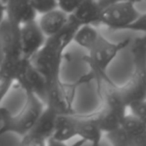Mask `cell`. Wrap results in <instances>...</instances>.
Returning a JSON list of instances; mask_svg holds the SVG:
<instances>
[{
    "label": "cell",
    "instance_id": "6da1fadb",
    "mask_svg": "<svg viewBox=\"0 0 146 146\" xmlns=\"http://www.w3.org/2000/svg\"><path fill=\"white\" fill-rule=\"evenodd\" d=\"M78 27L69 17V22L57 34L47 37L40 50L30 59L35 68L45 77L47 84L60 79L64 51L73 42Z\"/></svg>",
    "mask_w": 146,
    "mask_h": 146
},
{
    "label": "cell",
    "instance_id": "7a4b0ae2",
    "mask_svg": "<svg viewBox=\"0 0 146 146\" xmlns=\"http://www.w3.org/2000/svg\"><path fill=\"white\" fill-rule=\"evenodd\" d=\"M26 100L22 109L16 114H13L1 107L0 109V135L5 133H14L19 136H24L28 133L37 121L45 107L42 99L30 92H25Z\"/></svg>",
    "mask_w": 146,
    "mask_h": 146
},
{
    "label": "cell",
    "instance_id": "3957f363",
    "mask_svg": "<svg viewBox=\"0 0 146 146\" xmlns=\"http://www.w3.org/2000/svg\"><path fill=\"white\" fill-rule=\"evenodd\" d=\"M134 70L131 78L123 86H117V91L127 106L131 102L146 98V36L130 41Z\"/></svg>",
    "mask_w": 146,
    "mask_h": 146
},
{
    "label": "cell",
    "instance_id": "277c9868",
    "mask_svg": "<svg viewBox=\"0 0 146 146\" xmlns=\"http://www.w3.org/2000/svg\"><path fill=\"white\" fill-rule=\"evenodd\" d=\"M130 39H125L120 42H112L101 34L93 46L87 51L84 60L91 69L92 77L97 80L99 85L109 79L106 70L120 51L130 44Z\"/></svg>",
    "mask_w": 146,
    "mask_h": 146
},
{
    "label": "cell",
    "instance_id": "5b68a950",
    "mask_svg": "<svg viewBox=\"0 0 146 146\" xmlns=\"http://www.w3.org/2000/svg\"><path fill=\"white\" fill-rule=\"evenodd\" d=\"M88 77L75 82L74 84H67L58 79L54 82L48 83L45 97V105L54 110L57 114H71L74 112L76 89L82 82L89 80Z\"/></svg>",
    "mask_w": 146,
    "mask_h": 146
},
{
    "label": "cell",
    "instance_id": "8992f818",
    "mask_svg": "<svg viewBox=\"0 0 146 146\" xmlns=\"http://www.w3.org/2000/svg\"><path fill=\"white\" fill-rule=\"evenodd\" d=\"M136 3L131 0H118L103 9L99 25L113 30H126L139 16Z\"/></svg>",
    "mask_w": 146,
    "mask_h": 146
},
{
    "label": "cell",
    "instance_id": "52a82bcc",
    "mask_svg": "<svg viewBox=\"0 0 146 146\" xmlns=\"http://www.w3.org/2000/svg\"><path fill=\"white\" fill-rule=\"evenodd\" d=\"M57 115L58 114L54 110L45 105L42 113L40 114L31 130L21 137V144L31 146L48 144V141L54 132Z\"/></svg>",
    "mask_w": 146,
    "mask_h": 146
},
{
    "label": "cell",
    "instance_id": "ba28073f",
    "mask_svg": "<svg viewBox=\"0 0 146 146\" xmlns=\"http://www.w3.org/2000/svg\"><path fill=\"white\" fill-rule=\"evenodd\" d=\"M24 92H30L45 101L47 91V81L44 76L35 68L30 59H26L19 73L16 82ZM45 103V102H44Z\"/></svg>",
    "mask_w": 146,
    "mask_h": 146
},
{
    "label": "cell",
    "instance_id": "9c48e42d",
    "mask_svg": "<svg viewBox=\"0 0 146 146\" xmlns=\"http://www.w3.org/2000/svg\"><path fill=\"white\" fill-rule=\"evenodd\" d=\"M47 37L41 30L37 20L20 25L21 51L24 58L31 59L43 46Z\"/></svg>",
    "mask_w": 146,
    "mask_h": 146
},
{
    "label": "cell",
    "instance_id": "30bf717a",
    "mask_svg": "<svg viewBox=\"0 0 146 146\" xmlns=\"http://www.w3.org/2000/svg\"><path fill=\"white\" fill-rule=\"evenodd\" d=\"M0 45L4 52V57H23L21 51L20 25L5 18L0 24Z\"/></svg>",
    "mask_w": 146,
    "mask_h": 146
},
{
    "label": "cell",
    "instance_id": "8fae6325",
    "mask_svg": "<svg viewBox=\"0 0 146 146\" xmlns=\"http://www.w3.org/2000/svg\"><path fill=\"white\" fill-rule=\"evenodd\" d=\"M77 138V114H58L54 132L48 143L63 144Z\"/></svg>",
    "mask_w": 146,
    "mask_h": 146
},
{
    "label": "cell",
    "instance_id": "7c38bea8",
    "mask_svg": "<svg viewBox=\"0 0 146 146\" xmlns=\"http://www.w3.org/2000/svg\"><path fill=\"white\" fill-rule=\"evenodd\" d=\"M103 7L99 0H84L83 3L71 15L70 20L78 26L82 25H99Z\"/></svg>",
    "mask_w": 146,
    "mask_h": 146
},
{
    "label": "cell",
    "instance_id": "4fadbf2b",
    "mask_svg": "<svg viewBox=\"0 0 146 146\" xmlns=\"http://www.w3.org/2000/svg\"><path fill=\"white\" fill-rule=\"evenodd\" d=\"M104 132L102 131L95 114L77 115V138L81 142H88L93 145L100 143Z\"/></svg>",
    "mask_w": 146,
    "mask_h": 146
},
{
    "label": "cell",
    "instance_id": "5bb4252c",
    "mask_svg": "<svg viewBox=\"0 0 146 146\" xmlns=\"http://www.w3.org/2000/svg\"><path fill=\"white\" fill-rule=\"evenodd\" d=\"M6 18L16 24L22 25L37 20L38 14L31 5L30 0H7Z\"/></svg>",
    "mask_w": 146,
    "mask_h": 146
},
{
    "label": "cell",
    "instance_id": "9a60e30c",
    "mask_svg": "<svg viewBox=\"0 0 146 146\" xmlns=\"http://www.w3.org/2000/svg\"><path fill=\"white\" fill-rule=\"evenodd\" d=\"M37 22L45 36L51 37L57 34L69 22V15L57 7L51 11L38 15Z\"/></svg>",
    "mask_w": 146,
    "mask_h": 146
},
{
    "label": "cell",
    "instance_id": "2e32d148",
    "mask_svg": "<svg viewBox=\"0 0 146 146\" xmlns=\"http://www.w3.org/2000/svg\"><path fill=\"white\" fill-rule=\"evenodd\" d=\"M128 110H123L117 107L103 104L102 108L95 112V117L101 127L104 134L121 126L123 117L126 115Z\"/></svg>",
    "mask_w": 146,
    "mask_h": 146
},
{
    "label": "cell",
    "instance_id": "e0dca14e",
    "mask_svg": "<svg viewBox=\"0 0 146 146\" xmlns=\"http://www.w3.org/2000/svg\"><path fill=\"white\" fill-rule=\"evenodd\" d=\"M121 126L130 136L134 146H146V124L144 122L127 112L122 119Z\"/></svg>",
    "mask_w": 146,
    "mask_h": 146
},
{
    "label": "cell",
    "instance_id": "ac0fdd59",
    "mask_svg": "<svg viewBox=\"0 0 146 146\" xmlns=\"http://www.w3.org/2000/svg\"><path fill=\"white\" fill-rule=\"evenodd\" d=\"M101 33L96 28L95 25H82L76 30L73 42H75L78 46L88 51L97 41Z\"/></svg>",
    "mask_w": 146,
    "mask_h": 146
},
{
    "label": "cell",
    "instance_id": "d6986e66",
    "mask_svg": "<svg viewBox=\"0 0 146 146\" xmlns=\"http://www.w3.org/2000/svg\"><path fill=\"white\" fill-rule=\"evenodd\" d=\"M104 135L106 136L110 144L116 146H134V143L127 132L122 128V126L107 132Z\"/></svg>",
    "mask_w": 146,
    "mask_h": 146
},
{
    "label": "cell",
    "instance_id": "ffe728a7",
    "mask_svg": "<svg viewBox=\"0 0 146 146\" xmlns=\"http://www.w3.org/2000/svg\"><path fill=\"white\" fill-rule=\"evenodd\" d=\"M128 112L146 124V98L131 102L128 105Z\"/></svg>",
    "mask_w": 146,
    "mask_h": 146
},
{
    "label": "cell",
    "instance_id": "44dd1931",
    "mask_svg": "<svg viewBox=\"0 0 146 146\" xmlns=\"http://www.w3.org/2000/svg\"><path fill=\"white\" fill-rule=\"evenodd\" d=\"M15 83L14 79L7 75L6 73L0 70V109H1V104H2L4 98L8 94L9 90L11 89L12 85Z\"/></svg>",
    "mask_w": 146,
    "mask_h": 146
},
{
    "label": "cell",
    "instance_id": "7402d4cb",
    "mask_svg": "<svg viewBox=\"0 0 146 146\" xmlns=\"http://www.w3.org/2000/svg\"><path fill=\"white\" fill-rule=\"evenodd\" d=\"M37 14L40 15L57 8V0H30Z\"/></svg>",
    "mask_w": 146,
    "mask_h": 146
},
{
    "label": "cell",
    "instance_id": "603a6c76",
    "mask_svg": "<svg viewBox=\"0 0 146 146\" xmlns=\"http://www.w3.org/2000/svg\"><path fill=\"white\" fill-rule=\"evenodd\" d=\"M83 1L84 0H57V7L66 14L71 15L83 3Z\"/></svg>",
    "mask_w": 146,
    "mask_h": 146
},
{
    "label": "cell",
    "instance_id": "cb8c5ba5",
    "mask_svg": "<svg viewBox=\"0 0 146 146\" xmlns=\"http://www.w3.org/2000/svg\"><path fill=\"white\" fill-rule=\"evenodd\" d=\"M126 30L136 31V32L146 33V12L140 13L135 21L126 28Z\"/></svg>",
    "mask_w": 146,
    "mask_h": 146
},
{
    "label": "cell",
    "instance_id": "d4e9b609",
    "mask_svg": "<svg viewBox=\"0 0 146 146\" xmlns=\"http://www.w3.org/2000/svg\"><path fill=\"white\" fill-rule=\"evenodd\" d=\"M6 18V5L0 0V24Z\"/></svg>",
    "mask_w": 146,
    "mask_h": 146
},
{
    "label": "cell",
    "instance_id": "484cf974",
    "mask_svg": "<svg viewBox=\"0 0 146 146\" xmlns=\"http://www.w3.org/2000/svg\"><path fill=\"white\" fill-rule=\"evenodd\" d=\"M3 59H4V52H3L2 47H1V45H0V67H1V65H2Z\"/></svg>",
    "mask_w": 146,
    "mask_h": 146
},
{
    "label": "cell",
    "instance_id": "4316f807",
    "mask_svg": "<svg viewBox=\"0 0 146 146\" xmlns=\"http://www.w3.org/2000/svg\"><path fill=\"white\" fill-rule=\"evenodd\" d=\"M133 1L134 3H137V2H146V0H131Z\"/></svg>",
    "mask_w": 146,
    "mask_h": 146
},
{
    "label": "cell",
    "instance_id": "83f0119b",
    "mask_svg": "<svg viewBox=\"0 0 146 146\" xmlns=\"http://www.w3.org/2000/svg\"><path fill=\"white\" fill-rule=\"evenodd\" d=\"M1 1H2V2H4V3H6L7 0H1Z\"/></svg>",
    "mask_w": 146,
    "mask_h": 146
}]
</instances>
